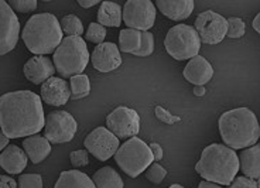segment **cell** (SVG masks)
Masks as SVG:
<instances>
[{
  "label": "cell",
  "mask_w": 260,
  "mask_h": 188,
  "mask_svg": "<svg viewBox=\"0 0 260 188\" xmlns=\"http://www.w3.org/2000/svg\"><path fill=\"white\" fill-rule=\"evenodd\" d=\"M106 126L117 139H132L140 130V116L135 109L119 106L108 115Z\"/></svg>",
  "instance_id": "30bf717a"
},
{
  "label": "cell",
  "mask_w": 260,
  "mask_h": 188,
  "mask_svg": "<svg viewBox=\"0 0 260 188\" xmlns=\"http://www.w3.org/2000/svg\"><path fill=\"white\" fill-rule=\"evenodd\" d=\"M164 47L173 58L184 61L198 55L201 48V39L192 26L177 24L167 33Z\"/></svg>",
  "instance_id": "52a82bcc"
},
{
  "label": "cell",
  "mask_w": 260,
  "mask_h": 188,
  "mask_svg": "<svg viewBox=\"0 0 260 188\" xmlns=\"http://www.w3.org/2000/svg\"><path fill=\"white\" fill-rule=\"evenodd\" d=\"M218 124L222 140L232 150L252 147L259 140L257 117L247 108H236L222 113Z\"/></svg>",
  "instance_id": "7a4b0ae2"
},
{
  "label": "cell",
  "mask_w": 260,
  "mask_h": 188,
  "mask_svg": "<svg viewBox=\"0 0 260 188\" xmlns=\"http://www.w3.org/2000/svg\"><path fill=\"white\" fill-rule=\"evenodd\" d=\"M149 147H150V150H151V153H153V157H154V160H156V162H160V160H162V156H164V153H162L161 146H160L158 143H151Z\"/></svg>",
  "instance_id": "74e56055"
},
{
  "label": "cell",
  "mask_w": 260,
  "mask_h": 188,
  "mask_svg": "<svg viewBox=\"0 0 260 188\" xmlns=\"http://www.w3.org/2000/svg\"><path fill=\"white\" fill-rule=\"evenodd\" d=\"M198 188H222V185H219V184H215V182L205 181V180H204V181L200 182Z\"/></svg>",
  "instance_id": "60d3db41"
},
{
  "label": "cell",
  "mask_w": 260,
  "mask_h": 188,
  "mask_svg": "<svg viewBox=\"0 0 260 188\" xmlns=\"http://www.w3.org/2000/svg\"><path fill=\"white\" fill-rule=\"evenodd\" d=\"M154 51V37L150 32H142L140 48L135 52L136 57H149Z\"/></svg>",
  "instance_id": "f1b7e54d"
},
{
  "label": "cell",
  "mask_w": 260,
  "mask_h": 188,
  "mask_svg": "<svg viewBox=\"0 0 260 188\" xmlns=\"http://www.w3.org/2000/svg\"><path fill=\"white\" fill-rule=\"evenodd\" d=\"M91 59V54L82 37H65L54 52L52 62L62 78L81 75Z\"/></svg>",
  "instance_id": "5b68a950"
},
{
  "label": "cell",
  "mask_w": 260,
  "mask_h": 188,
  "mask_svg": "<svg viewBox=\"0 0 260 188\" xmlns=\"http://www.w3.org/2000/svg\"><path fill=\"white\" fill-rule=\"evenodd\" d=\"M61 28L68 37H81L84 34V26L82 21L75 14H67L61 20Z\"/></svg>",
  "instance_id": "4316f807"
},
{
  "label": "cell",
  "mask_w": 260,
  "mask_h": 188,
  "mask_svg": "<svg viewBox=\"0 0 260 188\" xmlns=\"http://www.w3.org/2000/svg\"><path fill=\"white\" fill-rule=\"evenodd\" d=\"M91 62L93 68L99 72L115 71L122 65L119 47L111 41H104L102 44H98L91 54Z\"/></svg>",
  "instance_id": "5bb4252c"
},
{
  "label": "cell",
  "mask_w": 260,
  "mask_h": 188,
  "mask_svg": "<svg viewBox=\"0 0 260 188\" xmlns=\"http://www.w3.org/2000/svg\"><path fill=\"white\" fill-rule=\"evenodd\" d=\"M46 117L41 98L31 91L9 92L0 97V129L9 139L37 135Z\"/></svg>",
  "instance_id": "6da1fadb"
},
{
  "label": "cell",
  "mask_w": 260,
  "mask_h": 188,
  "mask_svg": "<svg viewBox=\"0 0 260 188\" xmlns=\"http://www.w3.org/2000/svg\"><path fill=\"white\" fill-rule=\"evenodd\" d=\"M19 188H43V177L40 174L20 175Z\"/></svg>",
  "instance_id": "1f68e13d"
},
{
  "label": "cell",
  "mask_w": 260,
  "mask_h": 188,
  "mask_svg": "<svg viewBox=\"0 0 260 188\" xmlns=\"http://www.w3.org/2000/svg\"><path fill=\"white\" fill-rule=\"evenodd\" d=\"M54 188H96L91 177L78 171V170H68L62 171L55 182Z\"/></svg>",
  "instance_id": "7402d4cb"
},
{
  "label": "cell",
  "mask_w": 260,
  "mask_h": 188,
  "mask_svg": "<svg viewBox=\"0 0 260 188\" xmlns=\"http://www.w3.org/2000/svg\"><path fill=\"white\" fill-rule=\"evenodd\" d=\"M156 7L166 17L180 21V20L188 19L191 16L194 10V2L192 0H157Z\"/></svg>",
  "instance_id": "d6986e66"
},
{
  "label": "cell",
  "mask_w": 260,
  "mask_h": 188,
  "mask_svg": "<svg viewBox=\"0 0 260 188\" xmlns=\"http://www.w3.org/2000/svg\"><path fill=\"white\" fill-rule=\"evenodd\" d=\"M79 6L85 7V9H89V7H93L99 5V0H91V2H88V0H79L78 2Z\"/></svg>",
  "instance_id": "ab89813d"
},
{
  "label": "cell",
  "mask_w": 260,
  "mask_h": 188,
  "mask_svg": "<svg viewBox=\"0 0 260 188\" xmlns=\"http://www.w3.org/2000/svg\"><path fill=\"white\" fill-rule=\"evenodd\" d=\"M194 28L202 43L218 44L226 37L228 20L212 10H207L195 19Z\"/></svg>",
  "instance_id": "8fae6325"
},
{
  "label": "cell",
  "mask_w": 260,
  "mask_h": 188,
  "mask_svg": "<svg viewBox=\"0 0 260 188\" xmlns=\"http://www.w3.org/2000/svg\"><path fill=\"white\" fill-rule=\"evenodd\" d=\"M7 146H9V137L3 133V130L0 129V153L6 149Z\"/></svg>",
  "instance_id": "f35d334b"
},
{
  "label": "cell",
  "mask_w": 260,
  "mask_h": 188,
  "mask_svg": "<svg viewBox=\"0 0 260 188\" xmlns=\"http://www.w3.org/2000/svg\"><path fill=\"white\" fill-rule=\"evenodd\" d=\"M153 160L154 157L149 144H146L139 137H132L124 142L122 146H119L115 154L117 166L132 178H136L149 169L153 164Z\"/></svg>",
  "instance_id": "8992f818"
},
{
  "label": "cell",
  "mask_w": 260,
  "mask_h": 188,
  "mask_svg": "<svg viewBox=\"0 0 260 188\" xmlns=\"http://www.w3.org/2000/svg\"><path fill=\"white\" fill-rule=\"evenodd\" d=\"M228 188H257V184L252 178L242 175V177H236Z\"/></svg>",
  "instance_id": "d590c367"
},
{
  "label": "cell",
  "mask_w": 260,
  "mask_h": 188,
  "mask_svg": "<svg viewBox=\"0 0 260 188\" xmlns=\"http://www.w3.org/2000/svg\"><path fill=\"white\" fill-rule=\"evenodd\" d=\"M194 95H197V97H204L205 95V88L204 86H195Z\"/></svg>",
  "instance_id": "7bdbcfd3"
},
{
  "label": "cell",
  "mask_w": 260,
  "mask_h": 188,
  "mask_svg": "<svg viewBox=\"0 0 260 188\" xmlns=\"http://www.w3.org/2000/svg\"><path fill=\"white\" fill-rule=\"evenodd\" d=\"M24 44L36 55L55 52L62 41V28L58 19L51 13L34 14L21 33Z\"/></svg>",
  "instance_id": "277c9868"
},
{
  "label": "cell",
  "mask_w": 260,
  "mask_h": 188,
  "mask_svg": "<svg viewBox=\"0 0 260 188\" xmlns=\"http://www.w3.org/2000/svg\"><path fill=\"white\" fill-rule=\"evenodd\" d=\"M9 6L12 7L14 12L28 13V12H34L37 9V2L36 0H10Z\"/></svg>",
  "instance_id": "d6a6232c"
},
{
  "label": "cell",
  "mask_w": 260,
  "mask_h": 188,
  "mask_svg": "<svg viewBox=\"0 0 260 188\" xmlns=\"http://www.w3.org/2000/svg\"><path fill=\"white\" fill-rule=\"evenodd\" d=\"M105 37H106V27L101 26L99 23H91L85 34V39L93 44H102Z\"/></svg>",
  "instance_id": "83f0119b"
},
{
  "label": "cell",
  "mask_w": 260,
  "mask_h": 188,
  "mask_svg": "<svg viewBox=\"0 0 260 188\" xmlns=\"http://www.w3.org/2000/svg\"><path fill=\"white\" fill-rule=\"evenodd\" d=\"M123 20V10L117 3L104 2L98 10V23L104 27H119Z\"/></svg>",
  "instance_id": "603a6c76"
},
{
  "label": "cell",
  "mask_w": 260,
  "mask_h": 188,
  "mask_svg": "<svg viewBox=\"0 0 260 188\" xmlns=\"http://www.w3.org/2000/svg\"><path fill=\"white\" fill-rule=\"evenodd\" d=\"M27 154L24 150L16 144H9L0 153V167L6 170L9 174H20L27 166Z\"/></svg>",
  "instance_id": "ac0fdd59"
},
{
  "label": "cell",
  "mask_w": 260,
  "mask_h": 188,
  "mask_svg": "<svg viewBox=\"0 0 260 188\" xmlns=\"http://www.w3.org/2000/svg\"><path fill=\"white\" fill-rule=\"evenodd\" d=\"M169 188H185V187H182V185H180V184H173V185H170Z\"/></svg>",
  "instance_id": "ee69618b"
},
{
  "label": "cell",
  "mask_w": 260,
  "mask_h": 188,
  "mask_svg": "<svg viewBox=\"0 0 260 188\" xmlns=\"http://www.w3.org/2000/svg\"><path fill=\"white\" fill-rule=\"evenodd\" d=\"M23 72H24V77L30 82H32L34 85H43L47 79L54 77V74L57 71H55L54 62L48 57L36 55L24 64Z\"/></svg>",
  "instance_id": "2e32d148"
},
{
  "label": "cell",
  "mask_w": 260,
  "mask_h": 188,
  "mask_svg": "<svg viewBox=\"0 0 260 188\" xmlns=\"http://www.w3.org/2000/svg\"><path fill=\"white\" fill-rule=\"evenodd\" d=\"M156 116L158 120H161L162 123L166 124H176L177 122H180L181 120V117L176 116V115H173V113H170L169 110L164 109L162 106H156Z\"/></svg>",
  "instance_id": "e575fe53"
},
{
  "label": "cell",
  "mask_w": 260,
  "mask_h": 188,
  "mask_svg": "<svg viewBox=\"0 0 260 188\" xmlns=\"http://www.w3.org/2000/svg\"><path fill=\"white\" fill-rule=\"evenodd\" d=\"M239 167L247 178H260V143L242 151L239 154Z\"/></svg>",
  "instance_id": "44dd1931"
},
{
  "label": "cell",
  "mask_w": 260,
  "mask_h": 188,
  "mask_svg": "<svg viewBox=\"0 0 260 188\" xmlns=\"http://www.w3.org/2000/svg\"><path fill=\"white\" fill-rule=\"evenodd\" d=\"M239 156L228 146L209 144L202 150L200 162L195 164V171L205 181L219 185H231L239 171Z\"/></svg>",
  "instance_id": "3957f363"
},
{
  "label": "cell",
  "mask_w": 260,
  "mask_h": 188,
  "mask_svg": "<svg viewBox=\"0 0 260 188\" xmlns=\"http://www.w3.org/2000/svg\"><path fill=\"white\" fill-rule=\"evenodd\" d=\"M23 150L27 154V157L31 160L34 164H39L51 153V143L47 140L44 136L34 135L28 136L23 140Z\"/></svg>",
  "instance_id": "ffe728a7"
},
{
  "label": "cell",
  "mask_w": 260,
  "mask_h": 188,
  "mask_svg": "<svg viewBox=\"0 0 260 188\" xmlns=\"http://www.w3.org/2000/svg\"><path fill=\"white\" fill-rule=\"evenodd\" d=\"M142 43V32H137L133 28H123L119 34V50L123 52H135L140 48Z\"/></svg>",
  "instance_id": "d4e9b609"
},
{
  "label": "cell",
  "mask_w": 260,
  "mask_h": 188,
  "mask_svg": "<svg viewBox=\"0 0 260 188\" xmlns=\"http://www.w3.org/2000/svg\"><path fill=\"white\" fill-rule=\"evenodd\" d=\"M245 23L239 17H231L228 19V33L226 37L229 39H241L245 34Z\"/></svg>",
  "instance_id": "f546056e"
},
{
  "label": "cell",
  "mask_w": 260,
  "mask_h": 188,
  "mask_svg": "<svg viewBox=\"0 0 260 188\" xmlns=\"http://www.w3.org/2000/svg\"><path fill=\"white\" fill-rule=\"evenodd\" d=\"M123 21L127 28L149 32L156 21V6L150 0H129L123 7Z\"/></svg>",
  "instance_id": "9c48e42d"
},
{
  "label": "cell",
  "mask_w": 260,
  "mask_h": 188,
  "mask_svg": "<svg viewBox=\"0 0 260 188\" xmlns=\"http://www.w3.org/2000/svg\"><path fill=\"white\" fill-rule=\"evenodd\" d=\"M92 181L96 188H123V180L116 170L112 167H102L92 177Z\"/></svg>",
  "instance_id": "cb8c5ba5"
},
{
  "label": "cell",
  "mask_w": 260,
  "mask_h": 188,
  "mask_svg": "<svg viewBox=\"0 0 260 188\" xmlns=\"http://www.w3.org/2000/svg\"><path fill=\"white\" fill-rule=\"evenodd\" d=\"M182 74H184V78L191 84H194L195 86H204L214 77V68L208 59L197 55L194 58L189 59V62L185 65Z\"/></svg>",
  "instance_id": "e0dca14e"
},
{
  "label": "cell",
  "mask_w": 260,
  "mask_h": 188,
  "mask_svg": "<svg viewBox=\"0 0 260 188\" xmlns=\"http://www.w3.org/2000/svg\"><path fill=\"white\" fill-rule=\"evenodd\" d=\"M0 188H17V182L9 175H0Z\"/></svg>",
  "instance_id": "8d00e7d4"
},
{
  "label": "cell",
  "mask_w": 260,
  "mask_h": 188,
  "mask_svg": "<svg viewBox=\"0 0 260 188\" xmlns=\"http://www.w3.org/2000/svg\"><path fill=\"white\" fill-rule=\"evenodd\" d=\"M252 26H253L254 30H256V32L260 34V12H259V14H257V16H256V17L253 19V23H252Z\"/></svg>",
  "instance_id": "b9f144b4"
},
{
  "label": "cell",
  "mask_w": 260,
  "mask_h": 188,
  "mask_svg": "<svg viewBox=\"0 0 260 188\" xmlns=\"http://www.w3.org/2000/svg\"><path fill=\"white\" fill-rule=\"evenodd\" d=\"M77 129L78 124L71 113L65 110H54L46 117L44 137L54 144L68 143L74 139Z\"/></svg>",
  "instance_id": "ba28073f"
},
{
  "label": "cell",
  "mask_w": 260,
  "mask_h": 188,
  "mask_svg": "<svg viewBox=\"0 0 260 188\" xmlns=\"http://www.w3.org/2000/svg\"><path fill=\"white\" fill-rule=\"evenodd\" d=\"M166 175H167V170L158 163H153L149 169L146 170V178L153 184H160L166 178Z\"/></svg>",
  "instance_id": "4dcf8cb0"
},
{
  "label": "cell",
  "mask_w": 260,
  "mask_h": 188,
  "mask_svg": "<svg viewBox=\"0 0 260 188\" xmlns=\"http://www.w3.org/2000/svg\"><path fill=\"white\" fill-rule=\"evenodd\" d=\"M20 21L17 14L5 0H0V55L10 52L17 46Z\"/></svg>",
  "instance_id": "4fadbf2b"
},
{
  "label": "cell",
  "mask_w": 260,
  "mask_h": 188,
  "mask_svg": "<svg viewBox=\"0 0 260 188\" xmlns=\"http://www.w3.org/2000/svg\"><path fill=\"white\" fill-rule=\"evenodd\" d=\"M71 98V86L62 78L51 77L41 85V101L52 106H62Z\"/></svg>",
  "instance_id": "9a60e30c"
},
{
  "label": "cell",
  "mask_w": 260,
  "mask_h": 188,
  "mask_svg": "<svg viewBox=\"0 0 260 188\" xmlns=\"http://www.w3.org/2000/svg\"><path fill=\"white\" fill-rule=\"evenodd\" d=\"M256 184H257V188H260V178H259V181H256Z\"/></svg>",
  "instance_id": "f6af8a7d"
},
{
  "label": "cell",
  "mask_w": 260,
  "mask_h": 188,
  "mask_svg": "<svg viewBox=\"0 0 260 188\" xmlns=\"http://www.w3.org/2000/svg\"><path fill=\"white\" fill-rule=\"evenodd\" d=\"M71 159V164L75 169L79 167H85L89 164V156H88V150H77V151H72L70 154Z\"/></svg>",
  "instance_id": "836d02e7"
},
{
  "label": "cell",
  "mask_w": 260,
  "mask_h": 188,
  "mask_svg": "<svg viewBox=\"0 0 260 188\" xmlns=\"http://www.w3.org/2000/svg\"><path fill=\"white\" fill-rule=\"evenodd\" d=\"M85 150L91 153L101 162H106L116 154L119 149V139H117L108 128H96L85 137Z\"/></svg>",
  "instance_id": "7c38bea8"
},
{
  "label": "cell",
  "mask_w": 260,
  "mask_h": 188,
  "mask_svg": "<svg viewBox=\"0 0 260 188\" xmlns=\"http://www.w3.org/2000/svg\"><path fill=\"white\" fill-rule=\"evenodd\" d=\"M71 98L72 99H81L89 95L91 92V82L89 78L81 74V75H75L71 78Z\"/></svg>",
  "instance_id": "484cf974"
}]
</instances>
